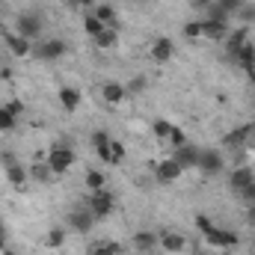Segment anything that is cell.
Instances as JSON below:
<instances>
[{"mask_svg": "<svg viewBox=\"0 0 255 255\" xmlns=\"http://www.w3.org/2000/svg\"><path fill=\"white\" fill-rule=\"evenodd\" d=\"M6 175H9V181L15 184V187H24V181H27V172L18 166V163H12V166H6Z\"/></svg>", "mask_w": 255, "mask_h": 255, "instance_id": "obj_24", "label": "cell"}, {"mask_svg": "<svg viewBox=\"0 0 255 255\" xmlns=\"http://www.w3.org/2000/svg\"><path fill=\"white\" fill-rule=\"evenodd\" d=\"M101 95H104L107 104H119V101H125L128 89L122 86V83H116V80H107V83L101 86Z\"/></svg>", "mask_w": 255, "mask_h": 255, "instance_id": "obj_14", "label": "cell"}, {"mask_svg": "<svg viewBox=\"0 0 255 255\" xmlns=\"http://www.w3.org/2000/svg\"><path fill=\"white\" fill-rule=\"evenodd\" d=\"M89 255H119V247L116 244H92Z\"/></svg>", "mask_w": 255, "mask_h": 255, "instance_id": "obj_26", "label": "cell"}, {"mask_svg": "<svg viewBox=\"0 0 255 255\" xmlns=\"http://www.w3.org/2000/svg\"><path fill=\"white\" fill-rule=\"evenodd\" d=\"M241 199H244L247 205H255V181H253V184H247V187L241 190Z\"/></svg>", "mask_w": 255, "mask_h": 255, "instance_id": "obj_33", "label": "cell"}, {"mask_svg": "<svg viewBox=\"0 0 255 255\" xmlns=\"http://www.w3.org/2000/svg\"><path fill=\"white\" fill-rule=\"evenodd\" d=\"M104 181H107V178H104V172H98V169H92V172L86 175V184H89V190H92V193L104 190Z\"/></svg>", "mask_w": 255, "mask_h": 255, "instance_id": "obj_25", "label": "cell"}, {"mask_svg": "<svg viewBox=\"0 0 255 255\" xmlns=\"http://www.w3.org/2000/svg\"><path fill=\"white\" fill-rule=\"evenodd\" d=\"M160 247H163L166 253H181V250L187 247V241H184V235H178V232H163V235H160Z\"/></svg>", "mask_w": 255, "mask_h": 255, "instance_id": "obj_17", "label": "cell"}, {"mask_svg": "<svg viewBox=\"0 0 255 255\" xmlns=\"http://www.w3.org/2000/svg\"><path fill=\"white\" fill-rule=\"evenodd\" d=\"M184 36H187V39H199V36H202V21H190V24L184 27Z\"/></svg>", "mask_w": 255, "mask_h": 255, "instance_id": "obj_31", "label": "cell"}, {"mask_svg": "<svg viewBox=\"0 0 255 255\" xmlns=\"http://www.w3.org/2000/svg\"><path fill=\"white\" fill-rule=\"evenodd\" d=\"M68 6H74V9H86V6H92L95 0H65Z\"/></svg>", "mask_w": 255, "mask_h": 255, "instance_id": "obj_39", "label": "cell"}, {"mask_svg": "<svg viewBox=\"0 0 255 255\" xmlns=\"http://www.w3.org/2000/svg\"><path fill=\"white\" fill-rule=\"evenodd\" d=\"M15 128V116L6 110V107H0V133H6V130H12Z\"/></svg>", "mask_w": 255, "mask_h": 255, "instance_id": "obj_27", "label": "cell"}, {"mask_svg": "<svg viewBox=\"0 0 255 255\" xmlns=\"http://www.w3.org/2000/svg\"><path fill=\"white\" fill-rule=\"evenodd\" d=\"M211 3H214V0H193V6H196V9H208Z\"/></svg>", "mask_w": 255, "mask_h": 255, "instance_id": "obj_40", "label": "cell"}, {"mask_svg": "<svg viewBox=\"0 0 255 255\" xmlns=\"http://www.w3.org/2000/svg\"><path fill=\"white\" fill-rule=\"evenodd\" d=\"M30 175H33V181H42V184H48V181L54 178V169H51V166H42V163H36V166L30 169Z\"/></svg>", "mask_w": 255, "mask_h": 255, "instance_id": "obj_23", "label": "cell"}, {"mask_svg": "<svg viewBox=\"0 0 255 255\" xmlns=\"http://www.w3.org/2000/svg\"><path fill=\"white\" fill-rule=\"evenodd\" d=\"M238 15H241V18H244L247 24H253V21H255V6H244V9H241Z\"/></svg>", "mask_w": 255, "mask_h": 255, "instance_id": "obj_37", "label": "cell"}, {"mask_svg": "<svg viewBox=\"0 0 255 255\" xmlns=\"http://www.w3.org/2000/svg\"><path fill=\"white\" fill-rule=\"evenodd\" d=\"M253 136V128L250 125H241L238 130H232V133H226L223 136V145H232V148H241V145H247V139Z\"/></svg>", "mask_w": 255, "mask_h": 255, "instance_id": "obj_15", "label": "cell"}, {"mask_svg": "<svg viewBox=\"0 0 255 255\" xmlns=\"http://www.w3.org/2000/svg\"><path fill=\"white\" fill-rule=\"evenodd\" d=\"M154 247H160V235H154V232H139L133 238V250H139V253H151Z\"/></svg>", "mask_w": 255, "mask_h": 255, "instance_id": "obj_16", "label": "cell"}, {"mask_svg": "<svg viewBox=\"0 0 255 255\" xmlns=\"http://www.w3.org/2000/svg\"><path fill=\"white\" fill-rule=\"evenodd\" d=\"M3 255H15V253H9V250H3Z\"/></svg>", "mask_w": 255, "mask_h": 255, "instance_id": "obj_42", "label": "cell"}, {"mask_svg": "<svg viewBox=\"0 0 255 255\" xmlns=\"http://www.w3.org/2000/svg\"><path fill=\"white\" fill-rule=\"evenodd\" d=\"M169 130H172L169 122H163V119H160V122H154V133H157V136H166V139H169Z\"/></svg>", "mask_w": 255, "mask_h": 255, "instance_id": "obj_34", "label": "cell"}, {"mask_svg": "<svg viewBox=\"0 0 255 255\" xmlns=\"http://www.w3.org/2000/svg\"><path fill=\"white\" fill-rule=\"evenodd\" d=\"M172 160L181 166V169H196L199 166V148H190V145H178Z\"/></svg>", "mask_w": 255, "mask_h": 255, "instance_id": "obj_9", "label": "cell"}, {"mask_svg": "<svg viewBox=\"0 0 255 255\" xmlns=\"http://www.w3.org/2000/svg\"><path fill=\"white\" fill-rule=\"evenodd\" d=\"M48 166L54 169V175H63L74 166V151L68 145H54L51 154H48Z\"/></svg>", "mask_w": 255, "mask_h": 255, "instance_id": "obj_3", "label": "cell"}, {"mask_svg": "<svg viewBox=\"0 0 255 255\" xmlns=\"http://www.w3.org/2000/svg\"><path fill=\"white\" fill-rule=\"evenodd\" d=\"M92 15H95L104 27H113V21H116V9H113V6H98V9H92Z\"/></svg>", "mask_w": 255, "mask_h": 255, "instance_id": "obj_22", "label": "cell"}, {"mask_svg": "<svg viewBox=\"0 0 255 255\" xmlns=\"http://www.w3.org/2000/svg\"><path fill=\"white\" fill-rule=\"evenodd\" d=\"M119 42V33H116V27H104L98 36H95V45L98 48H113Z\"/></svg>", "mask_w": 255, "mask_h": 255, "instance_id": "obj_20", "label": "cell"}, {"mask_svg": "<svg viewBox=\"0 0 255 255\" xmlns=\"http://www.w3.org/2000/svg\"><path fill=\"white\" fill-rule=\"evenodd\" d=\"M89 211H92V217H95V220L107 217V214L113 211V193H107V190H95L92 196H89Z\"/></svg>", "mask_w": 255, "mask_h": 255, "instance_id": "obj_5", "label": "cell"}, {"mask_svg": "<svg viewBox=\"0 0 255 255\" xmlns=\"http://www.w3.org/2000/svg\"><path fill=\"white\" fill-rule=\"evenodd\" d=\"M205 241H208L211 247H223V250L238 247V235H235V232H226V229H214V232H208Z\"/></svg>", "mask_w": 255, "mask_h": 255, "instance_id": "obj_10", "label": "cell"}, {"mask_svg": "<svg viewBox=\"0 0 255 255\" xmlns=\"http://www.w3.org/2000/svg\"><path fill=\"white\" fill-rule=\"evenodd\" d=\"M122 157H125L122 142H113V139H110V157H107V163H122Z\"/></svg>", "mask_w": 255, "mask_h": 255, "instance_id": "obj_28", "label": "cell"}, {"mask_svg": "<svg viewBox=\"0 0 255 255\" xmlns=\"http://www.w3.org/2000/svg\"><path fill=\"white\" fill-rule=\"evenodd\" d=\"M60 104H63L68 113H74V110L80 107V92L71 89V86H63V89H60Z\"/></svg>", "mask_w": 255, "mask_h": 255, "instance_id": "obj_18", "label": "cell"}, {"mask_svg": "<svg viewBox=\"0 0 255 255\" xmlns=\"http://www.w3.org/2000/svg\"><path fill=\"white\" fill-rule=\"evenodd\" d=\"M253 181H255V178H253V172H250V169H235V172H232V190H235V193H241L247 184H253Z\"/></svg>", "mask_w": 255, "mask_h": 255, "instance_id": "obj_19", "label": "cell"}, {"mask_svg": "<svg viewBox=\"0 0 255 255\" xmlns=\"http://www.w3.org/2000/svg\"><path fill=\"white\" fill-rule=\"evenodd\" d=\"M101 30H104V24H101V21H98L95 15H86V33H89V36L95 39V36H98Z\"/></svg>", "mask_w": 255, "mask_h": 255, "instance_id": "obj_29", "label": "cell"}, {"mask_svg": "<svg viewBox=\"0 0 255 255\" xmlns=\"http://www.w3.org/2000/svg\"><path fill=\"white\" fill-rule=\"evenodd\" d=\"M223 166H226L223 151H214V148H202L199 151V166L196 169H202L205 175H217V172H223Z\"/></svg>", "mask_w": 255, "mask_h": 255, "instance_id": "obj_4", "label": "cell"}, {"mask_svg": "<svg viewBox=\"0 0 255 255\" xmlns=\"http://www.w3.org/2000/svg\"><path fill=\"white\" fill-rule=\"evenodd\" d=\"M235 63L244 65V68H253V65H255V48H253V42H250V45H244V48L235 54Z\"/></svg>", "mask_w": 255, "mask_h": 255, "instance_id": "obj_21", "label": "cell"}, {"mask_svg": "<svg viewBox=\"0 0 255 255\" xmlns=\"http://www.w3.org/2000/svg\"><path fill=\"white\" fill-rule=\"evenodd\" d=\"M128 92H142V89H145V77H133V80H130V86H125Z\"/></svg>", "mask_w": 255, "mask_h": 255, "instance_id": "obj_36", "label": "cell"}, {"mask_svg": "<svg viewBox=\"0 0 255 255\" xmlns=\"http://www.w3.org/2000/svg\"><path fill=\"white\" fill-rule=\"evenodd\" d=\"M6 110H9L12 116H18V113H24V104H21V101H9V104H6Z\"/></svg>", "mask_w": 255, "mask_h": 255, "instance_id": "obj_38", "label": "cell"}, {"mask_svg": "<svg viewBox=\"0 0 255 255\" xmlns=\"http://www.w3.org/2000/svg\"><path fill=\"white\" fill-rule=\"evenodd\" d=\"M0 30H3V21H0Z\"/></svg>", "mask_w": 255, "mask_h": 255, "instance_id": "obj_43", "label": "cell"}, {"mask_svg": "<svg viewBox=\"0 0 255 255\" xmlns=\"http://www.w3.org/2000/svg\"><path fill=\"white\" fill-rule=\"evenodd\" d=\"M15 33L24 36L27 42H39V39H42V15H39V12H24V15L18 18Z\"/></svg>", "mask_w": 255, "mask_h": 255, "instance_id": "obj_2", "label": "cell"}, {"mask_svg": "<svg viewBox=\"0 0 255 255\" xmlns=\"http://www.w3.org/2000/svg\"><path fill=\"white\" fill-rule=\"evenodd\" d=\"M3 39H6V48H9L15 57H30V54H33V42H27L24 36H18V33H3Z\"/></svg>", "mask_w": 255, "mask_h": 255, "instance_id": "obj_7", "label": "cell"}, {"mask_svg": "<svg viewBox=\"0 0 255 255\" xmlns=\"http://www.w3.org/2000/svg\"><path fill=\"white\" fill-rule=\"evenodd\" d=\"M92 220H95V217H92L89 208H86V211H71V214H68V226H71L74 232H89V229H92Z\"/></svg>", "mask_w": 255, "mask_h": 255, "instance_id": "obj_13", "label": "cell"}, {"mask_svg": "<svg viewBox=\"0 0 255 255\" xmlns=\"http://www.w3.org/2000/svg\"><path fill=\"white\" fill-rule=\"evenodd\" d=\"M172 57H175L172 39H154V42H151V60H154V63H169Z\"/></svg>", "mask_w": 255, "mask_h": 255, "instance_id": "obj_8", "label": "cell"}, {"mask_svg": "<svg viewBox=\"0 0 255 255\" xmlns=\"http://www.w3.org/2000/svg\"><path fill=\"white\" fill-rule=\"evenodd\" d=\"M247 33H250V30L244 27V30H235V33L226 36V54H229L232 60H235V54H238L244 45H250V36H247Z\"/></svg>", "mask_w": 255, "mask_h": 255, "instance_id": "obj_12", "label": "cell"}, {"mask_svg": "<svg viewBox=\"0 0 255 255\" xmlns=\"http://www.w3.org/2000/svg\"><path fill=\"white\" fill-rule=\"evenodd\" d=\"M202 36H205V39H214V42H223V39L229 36V21L202 18Z\"/></svg>", "mask_w": 255, "mask_h": 255, "instance_id": "obj_6", "label": "cell"}, {"mask_svg": "<svg viewBox=\"0 0 255 255\" xmlns=\"http://www.w3.org/2000/svg\"><path fill=\"white\" fill-rule=\"evenodd\" d=\"M196 229H199L202 235H208V232H214L217 226H214V220H211V217H205V214H199V217H196Z\"/></svg>", "mask_w": 255, "mask_h": 255, "instance_id": "obj_30", "label": "cell"}, {"mask_svg": "<svg viewBox=\"0 0 255 255\" xmlns=\"http://www.w3.org/2000/svg\"><path fill=\"white\" fill-rule=\"evenodd\" d=\"M0 250H6V232H3V226H0Z\"/></svg>", "mask_w": 255, "mask_h": 255, "instance_id": "obj_41", "label": "cell"}, {"mask_svg": "<svg viewBox=\"0 0 255 255\" xmlns=\"http://www.w3.org/2000/svg\"><path fill=\"white\" fill-rule=\"evenodd\" d=\"M63 241H65V232H63V229H54V232L48 235V247H60Z\"/></svg>", "mask_w": 255, "mask_h": 255, "instance_id": "obj_32", "label": "cell"}, {"mask_svg": "<svg viewBox=\"0 0 255 255\" xmlns=\"http://www.w3.org/2000/svg\"><path fill=\"white\" fill-rule=\"evenodd\" d=\"M169 142H172L175 148H178V145H184V133H181L178 128H172V130H169Z\"/></svg>", "mask_w": 255, "mask_h": 255, "instance_id": "obj_35", "label": "cell"}, {"mask_svg": "<svg viewBox=\"0 0 255 255\" xmlns=\"http://www.w3.org/2000/svg\"><path fill=\"white\" fill-rule=\"evenodd\" d=\"M181 172H184V169H181V166H178L172 157H169V160H163V163H157V169H154V175H157V181H160V184H169V181H175Z\"/></svg>", "mask_w": 255, "mask_h": 255, "instance_id": "obj_11", "label": "cell"}, {"mask_svg": "<svg viewBox=\"0 0 255 255\" xmlns=\"http://www.w3.org/2000/svg\"><path fill=\"white\" fill-rule=\"evenodd\" d=\"M65 51H68V45H65L63 39H42V42L33 45V57L42 60V63L60 60V57H65Z\"/></svg>", "mask_w": 255, "mask_h": 255, "instance_id": "obj_1", "label": "cell"}]
</instances>
